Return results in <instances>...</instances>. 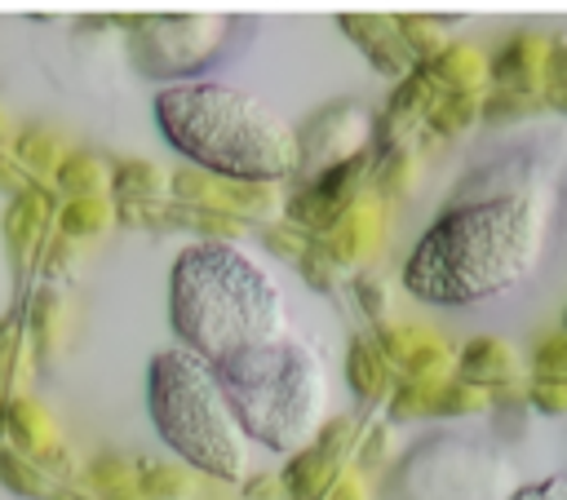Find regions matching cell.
Segmentation results:
<instances>
[{
  "mask_svg": "<svg viewBox=\"0 0 567 500\" xmlns=\"http://www.w3.org/2000/svg\"><path fill=\"white\" fill-rule=\"evenodd\" d=\"M549 190L540 173L509 190L447 204L403 261V288L430 305H478L514 292L540 265Z\"/></svg>",
  "mask_w": 567,
  "mask_h": 500,
  "instance_id": "cell-1",
  "label": "cell"
},
{
  "mask_svg": "<svg viewBox=\"0 0 567 500\" xmlns=\"http://www.w3.org/2000/svg\"><path fill=\"white\" fill-rule=\"evenodd\" d=\"M168 314L182 345L208 367L292 336L284 292L235 243H195L177 257Z\"/></svg>",
  "mask_w": 567,
  "mask_h": 500,
  "instance_id": "cell-2",
  "label": "cell"
},
{
  "mask_svg": "<svg viewBox=\"0 0 567 500\" xmlns=\"http://www.w3.org/2000/svg\"><path fill=\"white\" fill-rule=\"evenodd\" d=\"M155 119L182 155L217 177L270 186L301 168L297 128L248 88L221 80L168 84L155 97Z\"/></svg>",
  "mask_w": 567,
  "mask_h": 500,
  "instance_id": "cell-3",
  "label": "cell"
},
{
  "mask_svg": "<svg viewBox=\"0 0 567 500\" xmlns=\"http://www.w3.org/2000/svg\"><path fill=\"white\" fill-rule=\"evenodd\" d=\"M244 438H257L275 451H301L328 412V372L319 354L284 336L279 345H257L221 367H213Z\"/></svg>",
  "mask_w": 567,
  "mask_h": 500,
  "instance_id": "cell-4",
  "label": "cell"
},
{
  "mask_svg": "<svg viewBox=\"0 0 567 500\" xmlns=\"http://www.w3.org/2000/svg\"><path fill=\"white\" fill-rule=\"evenodd\" d=\"M151 420L159 438L204 478L244 482L248 469V438L213 376L190 350H159L146 376Z\"/></svg>",
  "mask_w": 567,
  "mask_h": 500,
  "instance_id": "cell-5",
  "label": "cell"
},
{
  "mask_svg": "<svg viewBox=\"0 0 567 500\" xmlns=\"http://www.w3.org/2000/svg\"><path fill=\"white\" fill-rule=\"evenodd\" d=\"M390 500H509L514 465L505 447L465 434H430L385 482Z\"/></svg>",
  "mask_w": 567,
  "mask_h": 500,
  "instance_id": "cell-6",
  "label": "cell"
},
{
  "mask_svg": "<svg viewBox=\"0 0 567 500\" xmlns=\"http://www.w3.org/2000/svg\"><path fill=\"white\" fill-rule=\"evenodd\" d=\"M128 58L142 75L186 80L221 58V35L230 18L221 13H186V18H128Z\"/></svg>",
  "mask_w": 567,
  "mask_h": 500,
  "instance_id": "cell-7",
  "label": "cell"
},
{
  "mask_svg": "<svg viewBox=\"0 0 567 500\" xmlns=\"http://www.w3.org/2000/svg\"><path fill=\"white\" fill-rule=\"evenodd\" d=\"M168 190L177 204L186 208H204V212H217V217H235V221H248V217H261L270 212L275 204V190L270 186H257V181H230V177H217V173H168Z\"/></svg>",
  "mask_w": 567,
  "mask_h": 500,
  "instance_id": "cell-8",
  "label": "cell"
},
{
  "mask_svg": "<svg viewBox=\"0 0 567 500\" xmlns=\"http://www.w3.org/2000/svg\"><path fill=\"white\" fill-rule=\"evenodd\" d=\"M354 447V420H332V425H319V434L292 456V465L284 469V491L292 500H323L332 487H337V469L346 460V451Z\"/></svg>",
  "mask_w": 567,
  "mask_h": 500,
  "instance_id": "cell-9",
  "label": "cell"
},
{
  "mask_svg": "<svg viewBox=\"0 0 567 500\" xmlns=\"http://www.w3.org/2000/svg\"><path fill=\"white\" fill-rule=\"evenodd\" d=\"M368 133H372V119H368L354 102H341V106L319 111V115L306 124V133L297 137V142H301V168L323 173V168H332V164L354 159L359 150H368V146H363Z\"/></svg>",
  "mask_w": 567,
  "mask_h": 500,
  "instance_id": "cell-10",
  "label": "cell"
},
{
  "mask_svg": "<svg viewBox=\"0 0 567 500\" xmlns=\"http://www.w3.org/2000/svg\"><path fill=\"white\" fill-rule=\"evenodd\" d=\"M381 217H385L381 199H377V195H359V199L341 212V221H337L323 239H315V243L323 248V257H328L332 265H350V261L368 257V252L381 243V230H385Z\"/></svg>",
  "mask_w": 567,
  "mask_h": 500,
  "instance_id": "cell-11",
  "label": "cell"
},
{
  "mask_svg": "<svg viewBox=\"0 0 567 500\" xmlns=\"http://www.w3.org/2000/svg\"><path fill=\"white\" fill-rule=\"evenodd\" d=\"M341 27L359 40V49L372 58V66L381 71V75H394V80H403L416 62H412V53H408V44H403V35H399V27H394V18H341Z\"/></svg>",
  "mask_w": 567,
  "mask_h": 500,
  "instance_id": "cell-12",
  "label": "cell"
},
{
  "mask_svg": "<svg viewBox=\"0 0 567 500\" xmlns=\"http://www.w3.org/2000/svg\"><path fill=\"white\" fill-rule=\"evenodd\" d=\"M545 49L549 40L540 35H514L492 62H487V75L501 84V88H523V93H540V66H545Z\"/></svg>",
  "mask_w": 567,
  "mask_h": 500,
  "instance_id": "cell-13",
  "label": "cell"
},
{
  "mask_svg": "<svg viewBox=\"0 0 567 500\" xmlns=\"http://www.w3.org/2000/svg\"><path fill=\"white\" fill-rule=\"evenodd\" d=\"M416 66L430 75V84H434L439 93H478V84H483V75H487L483 53L470 49V44H443L434 58H425V62H416Z\"/></svg>",
  "mask_w": 567,
  "mask_h": 500,
  "instance_id": "cell-14",
  "label": "cell"
},
{
  "mask_svg": "<svg viewBox=\"0 0 567 500\" xmlns=\"http://www.w3.org/2000/svg\"><path fill=\"white\" fill-rule=\"evenodd\" d=\"M4 425L13 429V451H22V456H31L40 469H44V460L49 456H62V442H58V429H53V420L44 416V407L40 403H31V398H13L9 407H4Z\"/></svg>",
  "mask_w": 567,
  "mask_h": 500,
  "instance_id": "cell-15",
  "label": "cell"
},
{
  "mask_svg": "<svg viewBox=\"0 0 567 500\" xmlns=\"http://www.w3.org/2000/svg\"><path fill=\"white\" fill-rule=\"evenodd\" d=\"M456 381L474 385V389H496L514 381V354L505 341L496 336H478L456 354Z\"/></svg>",
  "mask_w": 567,
  "mask_h": 500,
  "instance_id": "cell-16",
  "label": "cell"
},
{
  "mask_svg": "<svg viewBox=\"0 0 567 500\" xmlns=\"http://www.w3.org/2000/svg\"><path fill=\"white\" fill-rule=\"evenodd\" d=\"M53 212V199L40 190V186H27L22 195H13L9 212H4V239L18 257H27L35 248V239L44 235V221Z\"/></svg>",
  "mask_w": 567,
  "mask_h": 500,
  "instance_id": "cell-17",
  "label": "cell"
},
{
  "mask_svg": "<svg viewBox=\"0 0 567 500\" xmlns=\"http://www.w3.org/2000/svg\"><path fill=\"white\" fill-rule=\"evenodd\" d=\"M346 381L363 403H381L394 389V367L385 363V354L372 341H354L346 354Z\"/></svg>",
  "mask_w": 567,
  "mask_h": 500,
  "instance_id": "cell-18",
  "label": "cell"
},
{
  "mask_svg": "<svg viewBox=\"0 0 567 500\" xmlns=\"http://www.w3.org/2000/svg\"><path fill=\"white\" fill-rule=\"evenodd\" d=\"M9 155H13V164H18V168L27 173V181H31V177H53L58 164L66 159V146H62V137L49 133V128H22V133L13 137V146H9Z\"/></svg>",
  "mask_w": 567,
  "mask_h": 500,
  "instance_id": "cell-19",
  "label": "cell"
},
{
  "mask_svg": "<svg viewBox=\"0 0 567 500\" xmlns=\"http://www.w3.org/2000/svg\"><path fill=\"white\" fill-rule=\"evenodd\" d=\"M164 181H168V173L151 159H124L111 168V186H115L120 204H155L168 190Z\"/></svg>",
  "mask_w": 567,
  "mask_h": 500,
  "instance_id": "cell-20",
  "label": "cell"
},
{
  "mask_svg": "<svg viewBox=\"0 0 567 500\" xmlns=\"http://www.w3.org/2000/svg\"><path fill=\"white\" fill-rule=\"evenodd\" d=\"M452 363H456V358H452V345H447L439 332H425V341H421L399 367H403L408 385H443Z\"/></svg>",
  "mask_w": 567,
  "mask_h": 500,
  "instance_id": "cell-21",
  "label": "cell"
},
{
  "mask_svg": "<svg viewBox=\"0 0 567 500\" xmlns=\"http://www.w3.org/2000/svg\"><path fill=\"white\" fill-rule=\"evenodd\" d=\"M492 407L487 389H474L465 381H443V385H425V403H421V416H470V412H483Z\"/></svg>",
  "mask_w": 567,
  "mask_h": 500,
  "instance_id": "cell-22",
  "label": "cell"
},
{
  "mask_svg": "<svg viewBox=\"0 0 567 500\" xmlns=\"http://www.w3.org/2000/svg\"><path fill=\"white\" fill-rule=\"evenodd\" d=\"M111 226V204L102 195H84V199H66L58 208V230L62 239H89L102 235Z\"/></svg>",
  "mask_w": 567,
  "mask_h": 500,
  "instance_id": "cell-23",
  "label": "cell"
},
{
  "mask_svg": "<svg viewBox=\"0 0 567 500\" xmlns=\"http://www.w3.org/2000/svg\"><path fill=\"white\" fill-rule=\"evenodd\" d=\"M478 119V93H439L425 111V128L434 137H452Z\"/></svg>",
  "mask_w": 567,
  "mask_h": 500,
  "instance_id": "cell-24",
  "label": "cell"
},
{
  "mask_svg": "<svg viewBox=\"0 0 567 500\" xmlns=\"http://www.w3.org/2000/svg\"><path fill=\"white\" fill-rule=\"evenodd\" d=\"M53 181H58V190H66L71 199H84V195H102L106 168H102V159H93L89 150H66V159H62L58 173H53Z\"/></svg>",
  "mask_w": 567,
  "mask_h": 500,
  "instance_id": "cell-25",
  "label": "cell"
},
{
  "mask_svg": "<svg viewBox=\"0 0 567 500\" xmlns=\"http://www.w3.org/2000/svg\"><path fill=\"white\" fill-rule=\"evenodd\" d=\"M137 496L142 500H199V478L190 469H137Z\"/></svg>",
  "mask_w": 567,
  "mask_h": 500,
  "instance_id": "cell-26",
  "label": "cell"
},
{
  "mask_svg": "<svg viewBox=\"0 0 567 500\" xmlns=\"http://www.w3.org/2000/svg\"><path fill=\"white\" fill-rule=\"evenodd\" d=\"M0 478H4V487H13L18 496H53L49 469H40L31 456H22V451H13V447H0Z\"/></svg>",
  "mask_w": 567,
  "mask_h": 500,
  "instance_id": "cell-27",
  "label": "cell"
},
{
  "mask_svg": "<svg viewBox=\"0 0 567 500\" xmlns=\"http://www.w3.org/2000/svg\"><path fill=\"white\" fill-rule=\"evenodd\" d=\"M89 482L97 487V491H106V496H137V469L133 465H124L120 456H97L93 465H89Z\"/></svg>",
  "mask_w": 567,
  "mask_h": 500,
  "instance_id": "cell-28",
  "label": "cell"
},
{
  "mask_svg": "<svg viewBox=\"0 0 567 500\" xmlns=\"http://www.w3.org/2000/svg\"><path fill=\"white\" fill-rule=\"evenodd\" d=\"M536 106H545L540 102V93H523V88H492L483 102H478V119H518V115H527V111H536Z\"/></svg>",
  "mask_w": 567,
  "mask_h": 500,
  "instance_id": "cell-29",
  "label": "cell"
},
{
  "mask_svg": "<svg viewBox=\"0 0 567 500\" xmlns=\"http://www.w3.org/2000/svg\"><path fill=\"white\" fill-rule=\"evenodd\" d=\"M261 243H266L270 252H279L288 265H297V257H301L315 239H310V235H301V230H297V226H288V221H270V226L261 230Z\"/></svg>",
  "mask_w": 567,
  "mask_h": 500,
  "instance_id": "cell-30",
  "label": "cell"
},
{
  "mask_svg": "<svg viewBox=\"0 0 567 500\" xmlns=\"http://www.w3.org/2000/svg\"><path fill=\"white\" fill-rule=\"evenodd\" d=\"M532 367H536V376H540V381H567V332H558V336L540 341V345H536Z\"/></svg>",
  "mask_w": 567,
  "mask_h": 500,
  "instance_id": "cell-31",
  "label": "cell"
},
{
  "mask_svg": "<svg viewBox=\"0 0 567 500\" xmlns=\"http://www.w3.org/2000/svg\"><path fill=\"white\" fill-rule=\"evenodd\" d=\"M297 270H301V279H306L315 292H332V288H337V265L323 257L319 243H310V248L297 257Z\"/></svg>",
  "mask_w": 567,
  "mask_h": 500,
  "instance_id": "cell-32",
  "label": "cell"
},
{
  "mask_svg": "<svg viewBox=\"0 0 567 500\" xmlns=\"http://www.w3.org/2000/svg\"><path fill=\"white\" fill-rule=\"evenodd\" d=\"M540 80H545V88H540V93L567 88V40H554V44L545 49V66H540Z\"/></svg>",
  "mask_w": 567,
  "mask_h": 500,
  "instance_id": "cell-33",
  "label": "cell"
},
{
  "mask_svg": "<svg viewBox=\"0 0 567 500\" xmlns=\"http://www.w3.org/2000/svg\"><path fill=\"white\" fill-rule=\"evenodd\" d=\"M354 296H359V310L368 314V319H385V288H381V279H372V274H359L354 279Z\"/></svg>",
  "mask_w": 567,
  "mask_h": 500,
  "instance_id": "cell-34",
  "label": "cell"
},
{
  "mask_svg": "<svg viewBox=\"0 0 567 500\" xmlns=\"http://www.w3.org/2000/svg\"><path fill=\"white\" fill-rule=\"evenodd\" d=\"M527 398L540 407V412H567V381H532Z\"/></svg>",
  "mask_w": 567,
  "mask_h": 500,
  "instance_id": "cell-35",
  "label": "cell"
},
{
  "mask_svg": "<svg viewBox=\"0 0 567 500\" xmlns=\"http://www.w3.org/2000/svg\"><path fill=\"white\" fill-rule=\"evenodd\" d=\"M509 500H567V473H554V478H540V482H527V487H514Z\"/></svg>",
  "mask_w": 567,
  "mask_h": 500,
  "instance_id": "cell-36",
  "label": "cell"
},
{
  "mask_svg": "<svg viewBox=\"0 0 567 500\" xmlns=\"http://www.w3.org/2000/svg\"><path fill=\"white\" fill-rule=\"evenodd\" d=\"M279 496H284V482L279 478H266V473L244 478V500H279Z\"/></svg>",
  "mask_w": 567,
  "mask_h": 500,
  "instance_id": "cell-37",
  "label": "cell"
},
{
  "mask_svg": "<svg viewBox=\"0 0 567 500\" xmlns=\"http://www.w3.org/2000/svg\"><path fill=\"white\" fill-rule=\"evenodd\" d=\"M0 186H4V190H13V195H22V190L31 186V181H27V173L13 164V155H9V150H0Z\"/></svg>",
  "mask_w": 567,
  "mask_h": 500,
  "instance_id": "cell-38",
  "label": "cell"
},
{
  "mask_svg": "<svg viewBox=\"0 0 567 500\" xmlns=\"http://www.w3.org/2000/svg\"><path fill=\"white\" fill-rule=\"evenodd\" d=\"M13 350H18V327L0 323V394H4V381H9V363L4 358H13Z\"/></svg>",
  "mask_w": 567,
  "mask_h": 500,
  "instance_id": "cell-39",
  "label": "cell"
},
{
  "mask_svg": "<svg viewBox=\"0 0 567 500\" xmlns=\"http://www.w3.org/2000/svg\"><path fill=\"white\" fill-rule=\"evenodd\" d=\"M385 460V429H372V438H363L359 447V465H381Z\"/></svg>",
  "mask_w": 567,
  "mask_h": 500,
  "instance_id": "cell-40",
  "label": "cell"
},
{
  "mask_svg": "<svg viewBox=\"0 0 567 500\" xmlns=\"http://www.w3.org/2000/svg\"><path fill=\"white\" fill-rule=\"evenodd\" d=\"M323 500H363V487H359L354 478H337V487H332Z\"/></svg>",
  "mask_w": 567,
  "mask_h": 500,
  "instance_id": "cell-41",
  "label": "cell"
},
{
  "mask_svg": "<svg viewBox=\"0 0 567 500\" xmlns=\"http://www.w3.org/2000/svg\"><path fill=\"white\" fill-rule=\"evenodd\" d=\"M540 102H545V106H554V111H567V88H554V93H540Z\"/></svg>",
  "mask_w": 567,
  "mask_h": 500,
  "instance_id": "cell-42",
  "label": "cell"
},
{
  "mask_svg": "<svg viewBox=\"0 0 567 500\" xmlns=\"http://www.w3.org/2000/svg\"><path fill=\"white\" fill-rule=\"evenodd\" d=\"M49 500H89V496H80V491H71V487H66V491H53Z\"/></svg>",
  "mask_w": 567,
  "mask_h": 500,
  "instance_id": "cell-43",
  "label": "cell"
}]
</instances>
